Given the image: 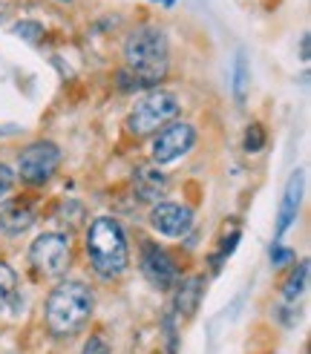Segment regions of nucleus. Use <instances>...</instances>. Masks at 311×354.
Returning <instances> with one entry per match:
<instances>
[{
	"label": "nucleus",
	"instance_id": "1",
	"mask_svg": "<svg viewBox=\"0 0 311 354\" xmlns=\"http://www.w3.org/2000/svg\"><path fill=\"white\" fill-rule=\"evenodd\" d=\"M84 251H86V259H90V268L101 279H118L130 268L127 234L115 216H95L86 225Z\"/></svg>",
	"mask_w": 311,
	"mask_h": 354
},
{
	"label": "nucleus",
	"instance_id": "2",
	"mask_svg": "<svg viewBox=\"0 0 311 354\" xmlns=\"http://www.w3.org/2000/svg\"><path fill=\"white\" fill-rule=\"evenodd\" d=\"M93 311H95L93 288L84 286V282L66 279L49 291L44 306V323L52 337H73L90 323Z\"/></svg>",
	"mask_w": 311,
	"mask_h": 354
},
{
	"label": "nucleus",
	"instance_id": "3",
	"mask_svg": "<svg viewBox=\"0 0 311 354\" xmlns=\"http://www.w3.org/2000/svg\"><path fill=\"white\" fill-rule=\"evenodd\" d=\"M124 64L142 86L162 84L170 69V46L164 29L156 24L135 26L124 38Z\"/></svg>",
	"mask_w": 311,
	"mask_h": 354
},
{
	"label": "nucleus",
	"instance_id": "4",
	"mask_svg": "<svg viewBox=\"0 0 311 354\" xmlns=\"http://www.w3.org/2000/svg\"><path fill=\"white\" fill-rule=\"evenodd\" d=\"M182 110V101L176 93H167V90H153L147 95H142L135 104H133V110L124 121V127L130 136L135 138H147V136H156L164 124L170 121H176Z\"/></svg>",
	"mask_w": 311,
	"mask_h": 354
},
{
	"label": "nucleus",
	"instance_id": "5",
	"mask_svg": "<svg viewBox=\"0 0 311 354\" xmlns=\"http://www.w3.org/2000/svg\"><path fill=\"white\" fill-rule=\"evenodd\" d=\"M29 262L41 277L61 279L73 265V236L61 231H46L29 245Z\"/></svg>",
	"mask_w": 311,
	"mask_h": 354
},
{
	"label": "nucleus",
	"instance_id": "6",
	"mask_svg": "<svg viewBox=\"0 0 311 354\" xmlns=\"http://www.w3.org/2000/svg\"><path fill=\"white\" fill-rule=\"evenodd\" d=\"M61 167V147L55 141L38 138L26 145L17 156V167H15V179H21L29 187H41L52 182V176Z\"/></svg>",
	"mask_w": 311,
	"mask_h": 354
},
{
	"label": "nucleus",
	"instance_id": "7",
	"mask_svg": "<svg viewBox=\"0 0 311 354\" xmlns=\"http://www.w3.org/2000/svg\"><path fill=\"white\" fill-rule=\"evenodd\" d=\"M194 145H196L194 124L170 121V124H164V127L153 136V141H150V158H153L156 167H162V165H170V162H176V158H182L185 153H190V150H194Z\"/></svg>",
	"mask_w": 311,
	"mask_h": 354
},
{
	"label": "nucleus",
	"instance_id": "8",
	"mask_svg": "<svg viewBox=\"0 0 311 354\" xmlns=\"http://www.w3.org/2000/svg\"><path fill=\"white\" fill-rule=\"evenodd\" d=\"M138 268H142L150 286L159 291L173 288L179 279V268H176V262H173V257L153 239H142V245H138Z\"/></svg>",
	"mask_w": 311,
	"mask_h": 354
},
{
	"label": "nucleus",
	"instance_id": "9",
	"mask_svg": "<svg viewBox=\"0 0 311 354\" xmlns=\"http://www.w3.org/2000/svg\"><path fill=\"white\" fill-rule=\"evenodd\" d=\"M147 219L156 234L170 236V239H182L190 227H194V210L187 205H176V202H159L150 207Z\"/></svg>",
	"mask_w": 311,
	"mask_h": 354
},
{
	"label": "nucleus",
	"instance_id": "10",
	"mask_svg": "<svg viewBox=\"0 0 311 354\" xmlns=\"http://www.w3.org/2000/svg\"><path fill=\"white\" fill-rule=\"evenodd\" d=\"M167 187H170V182H167V176L162 173V167L142 165V167L133 170V190H135V196L142 202H153V205L164 202Z\"/></svg>",
	"mask_w": 311,
	"mask_h": 354
},
{
	"label": "nucleus",
	"instance_id": "11",
	"mask_svg": "<svg viewBox=\"0 0 311 354\" xmlns=\"http://www.w3.org/2000/svg\"><path fill=\"white\" fill-rule=\"evenodd\" d=\"M300 205H303V170H294V173H291V179H288V185H285V193H283L280 214H276L274 239H283V234L288 231L294 222H297Z\"/></svg>",
	"mask_w": 311,
	"mask_h": 354
},
{
	"label": "nucleus",
	"instance_id": "12",
	"mask_svg": "<svg viewBox=\"0 0 311 354\" xmlns=\"http://www.w3.org/2000/svg\"><path fill=\"white\" fill-rule=\"evenodd\" d=\"M35 207L26 199H3L0 202V231L9 236H21L35 225Z\"/></svg>",
	"mask_w": 311,
	"mask_h": 354
},
{
	"label": "nucleus",
	"instance_id": "13",
	"mask_svg": "<svg viewBox=\"0 0 311 354\" xmlns=\"http://www.w3.org/2000/svg\"><path fill=\"white\" fill-rule=\"evenodd\" d=\"M202 294H205V279L202 277H187L179 286V291H176V303H173L176 311L173 314L176 317H194L196 308H199Z\"/></svg>",
	"mask_w": 311,
	"mask_h": 354
},
{
	"label": "nucleus",
	"instance_id": "14",
	"mask_svg": "<svg viewBox=\"0 0 311 354\" xmlns=\"http://www.w3.org/2000/svg\"><path fill=\"white\" fill-rule=\"evenodd\" d=\"M305 286H308V262L303 259V262L294 265L291 274H288V279L283 282V297L294 303V299H297V297L305 291Z\"/></svg>",
	"mask_w": 311,
	"mask_h": 354
},
{
	"label": "nucleus",
	"instance_id": "15",
	"mask_svg": "<svg viewBox=\"0 0 311 354\" xmlns=\"http://www.w3.org/2000/svg\"><path fill=\"white\" fill-rule=\"evenodd\" d=\"M248 86H251V69H248L245 55L239 52L236 61H234V98H236V104H245Z\"/></svg>",
	"mask_w": 311,
	"mask_h": 354
},
{
	"label": "nucleus",
	"instance_id": "16",
	"mask_svg": "<svg viewBox=\"0 0 311 354\" xmlns=\"http://www.w3.org/2000/svg\"><path fill=\"white\" fill-rule=\"evenodd\" d=\"M17 294V271L9 262L0 259V311H6V306Z\"/></svg>",
	"mask_w": 311,
	"mask_h": 354
},
{
	"label": "nucleus",
	"instance_id": "17",
	"mask_svg": "<svg viewBox=\"0 0 311 354\" xmlns=\"http://www.w3.org/2000/svg\"><path fill=\"white\" fill-rule=\"evenodd\" d=\"M265 141H268V133H265V127H263V124H259V121L248 124L245 138H242V147H245V153H263Z\"/></svg>",
	"mask_w": 311,
	"mask_h": 354
},
{
	"label": "nucleus",
	"instance_id": "18",
	"mask_svg": "<svg viewBox=\"0 0 311 354\" xmlns=\"http://www.w3.org/2000/svg\"><path fill=\"white\" fill-rule=\"evenodd\" d=\"M12 32L17 35V38H23V41H29V44H38L41 38H44V26L38 24V21H17L15 26H12Z\"/></svg>",
	"mask_w": 311,
	"mask_h": 354
},
{
	"label": "nucleus",
	"instance_id": "19",
	"mask_svg": "<svg viewBox=\"0 0 311 354\" xmlns=\"http://www.w3.org/2000/svg\"><path fill=\"white\" fill-rule=\"evenodd\" d=\"M294 259H297V254L291 251V248H283V245H276L271 248V265L274 268H285V265H294Z\"/></svg>",
	"mask_w": 311,
	"mask_h": 354
},
{
	"label": "nucleus",
	"instance_id": "20",
	"mask_svg": "<svg viewBox=\"0 0 311 354\" xmlns=\"http://www.w3.org/2000/svg\"><path fill=\"white\" fill-rule=\"evenodd\" d=\"M115 84H118V90L121 93H133V90H142V84H138V78L130 73V69H118L115 73Z\"/></svg>",
	"mask_w": 311,
	"mask_h": 354
},
{
	"label": "nucleus",
	"instance_id": "21",
	"mask_svg": "<svg viewBox=\"0 0 311 354\" xmlns=\"http://www.w3.org/2000/svg\"><path fill=\"white\" fill-rule=\"evenodd\" d=\"M12 185H15V170L0 162V202L6 199V193L12 190Z\"/></svg>",
	"mask_w": 311,
	"mask_h": 354
},
{
	"label": "nucleus",
	"instance_id": "22",
	"mask_svg": "<svg viewBox=\"0 0 311 354\" xmlns=\"http://www.w3.org/2000/svg\"><path fill=\"white\" fill-rule=\"evenodd\" d=\"M81 354H110V346L104 343V337H98V334H93V337L84 343Z\"/></svg>",
	"mask_w": 311,
	"mask_h": 354
},
{
	"label": "nucleus",
	"instance_id": "23",
	"mask_svg": "<svg viewBox=\"0 0 311 354\" xmlns=\"http://www.w3.org/2000/svg\"><path fill=\"white\" fill-rule=\"evenodd\" d=\"M311 58V38H308V32L300 38V61H308Z\"/></svg>",
	"mask_w": 311,
	"mask_h": 354
},
{
	"label": "nucleus",
	"instance_id": "24",
	"mask_svg": "<svg viewBox=\"0 0 311 354\" xmlns=\"http://www.w3.org/2000/svg\"><path fill=\"white\" fill-rule=\"evenodd\" d=\"M153 3H162V6H173L176 0H153Z\"/></svg>",
	"mask_w": 311,
	"mask_h": 354
},
{
	"label": "nucleus",
	"instance_id": "25",
	"mask_svg": "<svg viewBox=\"0 0 311 354\" xmlns=\"http://www.w3.org/2000/svg\"><path fill=\"white\" fill-rule=\"evenodd\" d=\"M55 3H73V0H55Z\"/></svg>",
	"mask_w": 311,
	"mask_h": 354
}]
</instances>
